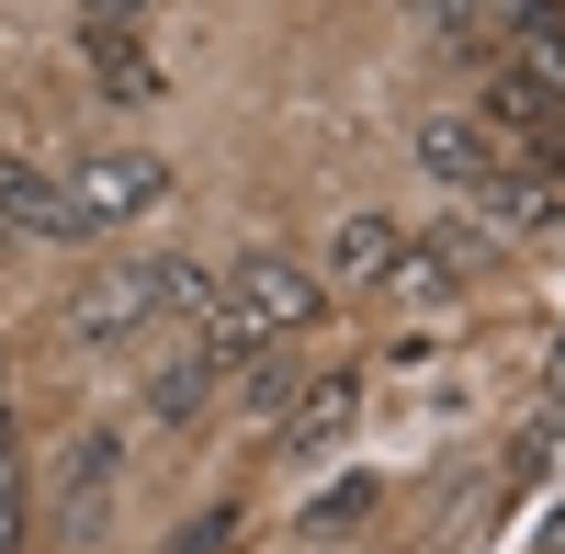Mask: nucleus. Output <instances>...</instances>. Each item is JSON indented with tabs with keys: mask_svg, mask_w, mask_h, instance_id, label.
<instances>
[{
	"mask_svg": "<svg viewBox=\"0 0 565 554\" xmlns=\"http://www.w3.org/2000/svg\"><path fill=\"white\" fill-rule=\"evenodd\" d=\"M328 317V284L317 271H295V260H271V249H249V260H226L215 271V306H204V340L238 362V351H282V340H306Z\"/></svg>",
	"mask_w": 565,
	"mask_h": 554,
	"instance_id": "nucleus-1",
	"label": "nucleus"
},
{
	"mask_svg": "<svg viewBox=\"0 0 565 554\" xmlns=\"http://www.w3.org/2000/svg\"><path fill=\"white\" fill-rule=\"evenodd\" d=\"M226 543H238V510H204V521H193V532H181L170 554H226Z\"/></svg>",
	"mask_w": 565,
	"mask_h": 554,
	"instance_id": "nucleus-15",
	"label": "nucleus"
},
{
	"mask_svg": "<svg viewBox=\"0 0 565 554\" xmlns=\"http://www.w3.org/2000/svg\"><path fill=\"white\" fill-rule=\"evenodd\" d=\"M532 554H565V510H554V521H543V532H532Z\"/></svg>",
	"mask_w": 565,
	"mask_h": 554,
	"instance_id": "nucleus-17",
	"label": "nucleus"
},
{
	"mask_svg": "<svg viewBox=\"0 0 565 554\" xmlns=\"http://www.w3.org/2000/svg\"><path fill=\"white\" fill-rule=\"evenodd\" d=\"M418 23L430 34H476V0H418Z\"/></svg>",
	"mask_w": 565,
	"mask_h": 554,
	"instance_id": "nucleus-16",
	"label": "nucleus"
},
{
	"mask_svg": "<svg viewBox=\"0 0 565 554\" xmlns=\"http://www.w3.org/2000/svg\"><path fill=\"white\" fill-rule=\"evenodd\" d=\"M114 430H79V441H57V510H68V532L90 543L103 532V498H114Z\"/></svg>",
	"mask_w": 565,
	"mask_h": 554,
	"instance_id": "nucleus-5",
	"label": "nucleus"
},
{
	"mask_svg": "<svg viewBox=\"0 0 565 554\" xmlns=\"http://www.w3.org/2000/svg\"><path fill=\"white\" fill-rule=\"evenodd\" d=\"M351 407H362V374H317L295 407H282V452H328L351 430Z\"/></svg>",
	"mask_w": 565,
	"mask_h": 554,
	"instance_id": "nucleus-8",
	"label": "nucleus"
},
{
	"mask_svg": "<svg viewBox=\"0 0 565 554\" xmlns=\"http://www.w3.org/2000/svg\"><path fill=\"white\" fill-rule=\"evenodd\" d=\"M418 170H430V181H452V193H487V181H498L509 159L487 148V125H463V114H430V125H418Z\"/></svg>",
	"mask_w": 565,
	"mask_h": 554,
	"instance_id": "nucleus-6",
	"label": "nucleus"
},
{
	"mask_svg": "<svg viewBox=\"0 0 565 554\" xmlns=\"http://www.w3.org/2000/svg\"><path fill=\"white\" fill-rule=\"evenodd\" d=\"M0 554H23V452L0 430Z\"/></svg>",
	"mask_w": 565,
	"mask_h": 554,
	"instance_id": "nucleus-13",
	"label": "nucleus"
},
{
	"mask_svg": "<svg viewBox=\"0 0 565 554\" xmlns=\"http://www.w3.org/2000/svg\"><path fill=\"white\" fill-rule=\"evenodd\" d=\"M148 23V0H79V34H136Z\"/></svg>",
	"mask_w": 565,
	"mask_h": 554,
	"instance_id": "nucleus-14",
	"label": "nucleus"
},
{
	"mask_svg": "<svg viewBox=\"0 0 565 554\" xmlns=\"http://www.w3.org/2000/svg\"><path fill=\"white\" fill-rule=\"evenodd\" d=\"M554 385H565V351H554Z\"/></svg>",
	"mask_w": 565,
	"mask_h": 554,
	"instance_id": "nucleus-19",
	"label": "nucleus"
},
{
	"mask_svg": "<svg viewBox=\"0 0 565 554\" xmlns=\"http://www.w3.org/2000/svg\"><path fill=\"white\" fill-rule=\"evenodd\" d=\"M0 226H12V238H79L68 181H45V170H23V159H0Z\"/></svg>",
	"mask_w": 565,
	"mask_h": 554,
	"instance_id": "nucleus-7",
	"label": "nucleus"
},
{
	"mask_svg": "<svg viewBox=\"0 0 565 554\" xmlns=\"http://www.w3.org/2000/svg\"><path fill=\"white\" fill-rule=\"evenodd\" d=\"M79 68L90 79H103V103H159V57H148V45H136V34H79Z\"/></svg>",
	"mask_w": 565,
	"mask_h": 554,
	"instance_id": "nucleus-9",
	"label": "nucleus"
},
{
	"mask_svg": "<svg viewBox=\"0 0 565 554\" xmlns=\"http://www.w3.org/2000/svg\"><path fill=\"white\" fill-rule=\"evenodd\" d=\"M396 260H407V238H396V226H385V215H351L340 238H328L317 284H328V295H385V284H396Z\"/></svg>",
	"mask_w": 565,
	"mask_h": 554,
	"instance_id": "nucleus-4",
	"label": "nucleus"
},
{
	"mask_svg": "<svg viewBox=\"0 0 565 554\" xmlns=\"http://www.w3.org/2000/svg\"><path fill=\"white\" fill-rule=\"evenodd\" d=\"M362 510H373V487H362V476H351V487H328L317 510H306V543H328V532H351Z\"/></svg>",
	"mask_w": 565,
	"mask_h": 554,
	"instance_id": "nucleus-12",
	"label": "nucleus"
},
{
	"mask_svg": "<svg viewBox=\"0 0 565 554\" xmlns=\"http://www.w3.org/2000/svg\"><path fill=\"white\" fill-rule=\"evenodd\" d=\"M0 407H12V351H0Z\"/></svg>",
	"mask_w": 565,
	"mask_h": 554,
	"instance_id": "nucleus-18",
	"label": "nucleus"
},
{
	"mask_svg": "<svg viewBox=\"0 0 565 554\" xmlns=\"http://www.w3.org/2000/svg\"><path fill=\"white\" fill-rule=\"evenodd\" d=\"M238 407L249 419H282V407H295V362L282 351H238Z\"/></svg>",
	"mask_w": 565,
	"mask_h": 554,
	"instance_id": "nucleus-11",
	"label": "nucleus"
},
{
	"mask_svg": "<svg viewBox=\"0 0 565 554\" xmlns=\"http://www.w3.org/2000/svg\"><path fill=\"white\" fill-rule=\"evenodd\" d=\"M215 362H226L215 340H204V351H181V362H159V374H148V419H193V407L215 396Z\"/></svg>",
	"mask_w": 565,
	"mask_h": 554,
	"instance_id": "nucleus-10",
	"label": "nucleus"
},
{
	"mask_svg": "<svg viewBox=\"0 0 565 554\" xmlns=\"http://www.w3.org/2000/svg\"><path fill=\"white\" fill-rule=\"evenodd\" d=\"M148 317H170V306H159V260H103V271L68 295V329H79V340H125V329H148Z\"/></svg>",
	"mask_w": 565,
	"mask_h": 554,
	"instance_id": "nucleus-3",
	"label": "nucleus"
},
{
	"mask_svg": "<svg viewBox=\"0 0 565 554\" xmlns=\"http://www.w3.org/2000/svg\"><path fill=\"white\" fill-rule=\"evenodd\" d=\"M148 204H170V159H148V148H103V159L68 170V215H79V238H90V226H136Z\"/></svg>",
	"mask_w": 565,
	"mask_h": 554,
	"instance_id": "nucleus-2",
	"label": "nucleus"
}]
</instances>
